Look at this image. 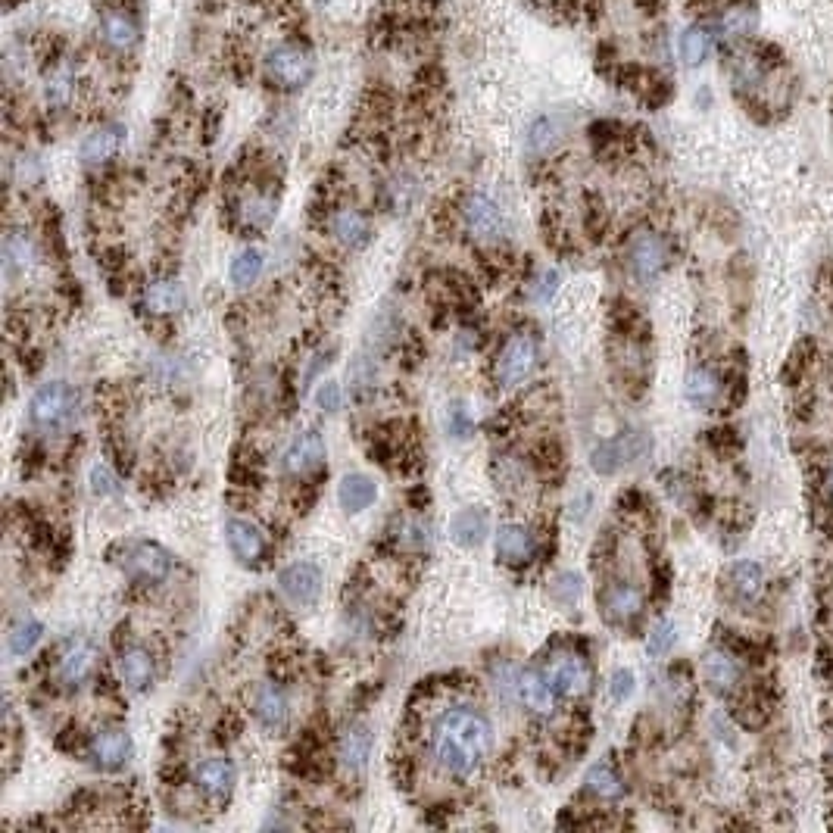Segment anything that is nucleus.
<instances>
[{
    "label": "nucleus",
    "mask_w": 833,
    "mask_h": 833,
    "mask_svg": "<svg viewBox=\"0 0 833 833\" xmlns=\"http://www.w3.org/2000/svg\"><path fill=\"white\" fill-rule=\"evenodd\" d=\"M490 721L475 709H447L434 724V756L447 774L468 777L490 752Z\"/></svg>",
    "instance_id": "f257e3e1"
},
{
    "label": "nucleus",
    "mask_w": 833,
    "mask_h": 833,
    "mask_svg": "<svg viewBox=\"0 0 833 833\" xmlns=\"http://www.w3.org/2000/svg\"><path fill=\"white\" fill-rule=\"evenodd\" d=\"M29 419L47 434H60L78 419V394L66 381H50L35 390L29 403Z\"/></svg>",
    "instance_id": "f03ea898"
},
{
    "label": "nucleus",
    "mask_w": 833,
    "mask_h": 833,
    "mask_svg": "<svg viewBox=\"0 0 833 833\" xmlns=\"http://www.w3.org/2000/svg\"><path fill=\"white\" fill-rule=\"evenodd\" d=\"M312 69H316V63H312V54L303 44H297V41L278 44L272 54L266 57V75L272 78V85L288 88V91L306 85L309 78H312Z\"/></svg>",
    "instance_id": "7ed1b4c3"
},
{
    "label": "nucleus",
    "mask_w": 833,
    "mask_h": 833,
    "mask_svg": "<svg viewBox=\"0 0 833 833\" xmlns=\"http://www.w3.org/2000/svg\"><path fill=\"white\" fill-rule=\"evenodd\" d=\"M534 369H537V341L525 331L512 334L497 356V381L506 387L522 384L531 378Z\"/></svg>",
    "instance_id": "20e7f679"
},
{
    "label": "nucleus",
    "mask_w": 833,
    "mask_h": 833,
    "mask_svg": "<svg viewBox=\"0 0 833 833\" xmlns=\"http://www.w3.org/2000/svg\"><path fill=\"white\" fill-rule=\"evenodd\" d=\"M628 266L640 281H656L668 266V244L656 231H640L628 247Z\"/></svg>",
    "instance_id": "39448f33"
},
{
    "label": "nucleus",
    "mask_w": 833,
    "mask_h": 833,
    "mask_svg": "<svg viewBox=\"0 0 833 833\" xmlns=\"http://www.w3.org/2000/svg\"><path fill=\"white\" fill-rule=\"evenodd\" d=\"M546 678H550V684L556 687V693L562 696H584L590 690V681H593V674H590V665L584 656L578 653H556L550 662H546Z\"/></svg>",
    "instance_id": "423d86ee"
},
{
    "label": "nucleus",
    "mask_w": 833,
    "mask_h": 833,
    "mask_svg": "<svg viewBox=\"0 0 833 833\" xmlns=\"http://www.w3.org/2000/svg\"><path fill=\"white\" fill-rule=\"evenodd\" d=\"M462 219H465V228L472 231L478 241H500L506 234V216L487 194L468 197L462 206Z\"/></svg>",
    "instance_id": "0eeeda50"
},
{
    "label": "nucleus",
    "mask_w": 833,
    "mask_h": 833,
    "mask_svg": "<svg viewBox=\"0 0 833 833\" xmlns=\"http://www.w3.org/2000/svg\"><path fill=\"white\" fill-rule=\"evenodd\" d=\"M122 568L141 581H166L172 571V559L156 543H125Z\"/></svg>",
    "instance_id": "6e6552de"
},
{
    "label": "nucleus",
    "mask_w": 833,
    "mask_h": 833,
    "mask_svg": "<svg viewBox=\"0 0 833 833\" xmlns=\"http://www.w3.org/2000/svg\"><path fill=\"white\" fill-rule=\"evenodd\" d=\"M646 450H649V440L640 431L621 434L615 440H603V444L593 450V468L600 475H612V472H618L624 462H634Z\"/></svg>",
    "instance_id": "1a4fd4ad"
},
{
    "label": "nucleus",
    "mask_w": 833,
    "mask_h": 833,
    "mask_svg": "<svg viewBox=\"0 0 833 833\" xmlns=\"http://www.w3.org/2000/svg\"><path fill=\"white\" fill-rule=\"evenodd\" d=\"M132 737L122 727H107V731H97L88 752H91V762L100 771H116L122 768L128 759H132Z\"/></svg>",
    "instance_id": "9d476101"
},
{
    "label": "nucleus",
    "mask_w": 833,
    "mask_h": 833,
    "mask_svg": "<svg viewBox=\"0 0 833 833\" xmlns=\"http://www.w3.org/2000/svg\"><path fill=\"white\" fill-rule=\"evenodd\" d=\"M94 668H97V646L91 640H82V637L69 640L60 662H57L60 681L69 684V687H78V684H85L91 678Z\"/></svg>",
    "instance_id": "9b49d317"
},
{
    "label": "nucleus",
    "mask_w": 833,
    "mask_h": 833,
    "mask_svg": "<svg viewBox=\"0 0 833 833\" xmlns=\"http://www.w3.org/2000/svg\"><path fill=\"white\" fill-rule=\"evenodd\" d=\"M278 584L297 606H312L322 593V571L312 562H297L281 571Z\"/></svg>",
    "instance_id": "f8f14e48"
},
{
    "label": "nucleus",
    "mask_w": 833,
    "mask_h": 833,
    "mask_svg": "<svg viewBox=\"0 0 833 833\" xmlns=\"http://www.w3.org/2000/svg\"><path fill=\"white\" fill-rule=\"evenodd\" d=\"M322 459H325L322 434L319 431H303L291 440L288 450H284L281 465H284V472L288 475H306V472H312V468H319Z\"/></svg>",
    "instance_id": "ddd939ff"
},
{
    "label": "nucleus",
    "mask_w": 833,
    "mask_h": 833,
    "mask_svg": "<svg viewBox=\"0 0 833 833\" xmlns=\"http://www.w3.org/2000/svg\"><path fill=\"white\" fill-rule=\"evenodd\" d=\"M234 777H238V771L228 759H206L194 771V784L210 802H225L234 790Z\"/></svg>",
    "instance_id": "4468645a"
},
{
    "label": "nucleus",
    "mask_w": 833,
    "mask_h": 833,
    "mask_svg": "<svg viewBox=\"0 0 833 833\" xmlns=\"http://www.w3.org/2000/svg\"><path fill=\"white\" fill-rule=\"evenodd\" d=\"M518 702H525V706L537 715H550L556 706V687L550 684L543 671L537 668H525L518 671Z\"/></svg>",
    "instance_id": "2eb2a0df"
},
{
    "label": "nucleus",
    "mask_w": 833,
    "mask_h": 833,
    "mask_svg": "<svg viewBox=\"0 0 833 833\" xmlns=\"http://www.w3.org/2000/svg\"><path fill=\"white\" fill-rule=\"evenodd\" d=\"M702 674H706L712 690L731 693V690H737V684L743 678V668L731 649H709L706 659H702Z\"/></svg>",
    "instance_id": "dca6fc26"
},
{
    "label": "nucleus",
    "mask_w": 833,
    "mask_h": 833,
    "mask_svg": "<svg viewBox=\"0 0 833 833\" xmlns=\"http://www.w3.org/2000/svg\"><path fill=\"white\" fill-rule=\"evenodd\" d=\"M537 553V540L525 525H503L497 534V559L506 565H525Z\"/></svg>",
    "instance_id": "f3484780"
},
{
    "label": "nucleus",
    "mask_w": 833,
    "mask_h": 833,
    "mask_svg": "<svg viewBox=\"0 0 833 833\" xmlns=\"http://www.w3.org/2000/svg\"><path fill=\"white\" fill-rule=\"evenodd\" d=\"M225 537H228L231 553L238 556L244 565L259 562V556L266 553V540H263V534H259V528H256V525L244 522V518H231V522L225 525Z\"/></svg>",
    "instance_id": "a211bd4d"
},
{
    "label": "nucleus",
    "mask_w": 833,
    "mask_h": 833,
    "mask_svg": "<svg viewBox=\"0 0 833 833\" xmlns=\"http://www.w3.org/2000/svg\"><path fill=\"white\" fill-rule=\"evenodd\" d=\"M122 141H125V132H122L119 125H100V128H94V132L82 141V160L88 166L107 163V160H113V156L122 150Z\"/></svg>",
    "instance_id": "6ab92c4d"
},
{
    "label": "nucleus",
    "mask_w": 833,
    "mask_h": 833,
    "mask_svg": "<svg viewBox=\"0 0 833 833\" xmlns=\"http://www.w3.org/2000/svg\"><path fill=\"white\" fill-rule=\"evenodd\" d=\"M253 712H256L259 721H263V727H269V731H281V727L288 724V696H284V690L275 687V684H263L256 690Z\"/></svg>",
    "instance_id": "aec40b11"
},
{
    "label": "nucleus",
    "mask_w": 833,
    "mask_h": 833,
    "mask_svg": "<svg viewBox=\"0 0 833 833\" xmlns=\"http://www.w3.org/2000/svg\"><path fill=\"white\" fill-rule=\"evenodd\" d=\"M337 756H341L347 771H362L372 756V734L366 724H350L341 734V746H337Z\"/></svg>",
    "instance_id": "412c9836"
},
{
    "label": "nucleus",
    "mask_w": 833,
    "mask_h": 833,
    "mask_svg": "<svg viewBox=\"0 0 833 833\" xmlns=\"http://www.w3.org/2000/svg\"><path fill=\"white\" fill-rule=\"evenodd\" d=\"M100 29H103V41H107V47L119 50V54H128V50H132L141 38L135 16H128L125 10H110L107 16H103Z\"/></svg>",
    "instance_id": "4be33fe9"
},
{
    "label": "nucleus",
    "mask_w": 833,
    "mask_h": 833,
    "mask_svg": "<svg viewBox=\"0 0 833 833\" xmlns=\"http://www.w3.org/2000/svg\"><path fill=\"white\" fill-rule=\"evenodd\" d=\"M119 674L122 684L132 690H147L153 684V656L144 646H128L119 656Z\"/></svg>",
    "instance_id": "5701e85b"
},
{
    "label": "nucleus",
    "mask_w": 833,
    "mask_h": 833,
    "mask_svg": "<svg viewBox=\"0 0 833 833\" xmlns=\"http://www.w3.org/2000/svg\"><path fill=\"white\" fill-rule=\"evenodd\" d=\"M603 609H606L609 621H618V624L634 621L640 615V609H643V596L631 584H612L603 593Z\"/></svg>",
    "instance_id": "b1692460"
},
{
    "label": "nucleus",
    "mask_w": 833,
    "mask_h": 833,
    "mask_svg": "<svg viewBox=\"0 0 833 833\" xmlns=\"http://www.w3.org/2000/svg\"><path fill=\"white\" fill-rule=\"evenodd\" d=\"M765 584V571L756 562H734L731 571H727V587H731V596L740 603L756 600Z\"/></svg>",
    "instance_id": "393cba45"
},
{
    "label": "nucleus",
    "mask_w": 833,
    "mask_h": 833,
    "mask_svg": "<svg viewBox=\"0 0 833 833\" xmlns=\"http://www.w3.org/2000/svg\"><path fill=\"white\" fill-rule=\"evenodd\" d=\"M331 234L344 247L359 250V247L369 244L372 228H369V219L362 216L359 210H341V213H334V219H331Z\"/></svg>",
    "instance_id": "a878e982"
},
{
    "label": "nucleus",
    "mask_w": 833,
    "mask_h": 833,
    "mask_svg": "<svg viewBox=\"0 0 833 833\" xmlns=\"http://www.w3.org/2000/svg\"><path fill=\"white\" fill-rule=\"evenodd\" d=\"M378 497V487L369 475H347L341 481V487H337V500H341V506L347 512H362V509H369Z\"/></svg>",
    "instance_id": "bb28decb"
},
{
    "label": "nucleus",
    "mask_w": 833,
    "mask_h": 833,
    "mask_svg": "<svg viewBox=\"0 0 833 833\" xmlns=\"http://www.w3.org/2000/svg\"><path fill=\"white\" fill-rule=\"evenodd\" d=\"M721 378L712 372V369H693L687 375V387H684V394L687 400L696 406V409H712L718 400H721Z\"/></svg>",
    "instance_id": "cd10ccee"
},
{
    "label": "nucleus",
    "mask_w": 833,
    "mask_h": 833,
    "mask_svg": "<svg viewBox=\"0 0 833 833\" xmlns=\"http://www.w3.org/2000/svg\"><path fill=\"white\" fill-rule=\"evenodd\" d=\"M144 303H147L150 312H160V316H166V312H178L181 303H185V288H181L175 278H156V281L147 284Z\"/></svg>",
    "instance_id": "c85d7f7f"
},
{
    "label": "nucleus",
    "mask_w": 833,
    "mask_h": 833,
    "mask_svg": "<svg viewBox=\"0 0 833 833\" xmlns=\"http://www.w3.org/2000/svg\"><path fill=\"white\" fill-rule=\"evenodd\" d=\"M487 531H490V518L484 509H462L450 522V534L462 546H478L487 537Z\"/></svg>",
    "instance_id": "c756f323"
},
{
    "label": "nucleus",
    "mask_w": 833,
    "mask_h": 833,
    "mask_svg": "<svg viewBox=\"0 0 833 833\" xmlns=\"http://www.w3.org/2000/svg\"><path fill=\"white\" fill-rule=\"evenodd\" d=\"M35 263V244L25 231H10L4 238V266L10 275L32 269Z\"/></svg>",
    "instance_id": "7c9ffc66"
},
{
    "label": "nucleus",
    "mask_w": 833,
    "mask_h": 833,
    "mask_svg": "<svg viewBox=\"0 0 833 833\" xmlns=\"http://www.w3.org/2000/svg\"><path fill=\"white\" fill-rule=\"evenodd\" d=\"M712 32L702 29V25H690V29L681 35V60L687 66H702L712 54Z\"/></svg>",
    "instance_id": "2f4dec72"
},
{
    "label": "nucleus",
    "mask_w": 833,
    "mask_h": 833,
    "mask_svg": "<svg viewBox=\"0 0 833 833\" xmlns=\"http://www.w3.org/2000/svg\"><path fill=\"white\" fill-rule=\"evenodd\" d=\"M584 784H587V790H590L593 796H600V799H618V796L624 793L621 777H618L609 765H593Z\"/></svg>",
    "instance_id": "473e14b6"
},
{
    "label": "nucleus",
    "mask_w": 833,
    "mask_h": 833,
    "mask_svg": "<svg viewBox=\"0 0 833 833\" xmlns=\"http://www.w3.org/2000/svg\"><path fill=\"white\" fill-rule=\"evenodd\" d=\"M41 634H44L41 621H35V618H22V621L16 624V628L10 631V653H13V656H29L32 649L38 646Z\"/></svg>",
    "instance_id": "72a5a7b5"
},
{
    "label": "nucleus",
    "mask_w": 833,
    "mask_h": 833,
    "mask_svg": "<svg viewBox=\"0 0 833 833\" xmlns=\"http://www.w3.org/2000/svg\"><path fill=\"white\" fill-rule=\"evenodd\" d=\"M259 275H263V253L259 250H244L231 263V281L238 284V288H247V284H253Z\"/></svg>",
    "instance_id": "f704fd0d"
},
{
    "label": "nucleus",
    "mask_w": 833,
    "mask_h": 833,
    "mask_svg": "<svg viewBox=\"0 0 833 833\" xmlns=\"http://www.w3.org/2000/svg\"><path fill=\"white\" fill-rule=\"evenodd\" d=\"M559 135H562V128H559L556 119H537L531 125V132H528V147L534 153H550L556 147Z\"/></svg>",
    "instance_id": "c9c22d12"
},
{
    "label": "nucleus",
    "mask_w": 833,
    "mask_h": 833,
    "mask_svg": "<svg viewBox=\"0 0 833 833\" xmlns=\"http://www.w3.org/2000/svg\"><path fill=\"white\" fill-rule=\"evenodd\" d=\"M241 216H244V222H247V225H253V228H263V225H269V222H272V216H275V200H272V197H263V194H256V197L244 200V206H241Z\"/></svg>",
    "instance_id": "e433bc0d"
},
{
    "label": "nucleus",
    "mask_w": 833,
    "mask_h": 833,
    "mask_svg": "<svg viewBox=\"0 0 833 833\" xmlns=\"http://www.w3.org/2000/svg\"><path fill=\"white\" fill-rule=\"evenodd\" d=\"M75 94V78L69 69H60L47 78V100L54 103V107H66V103L72 100Z\"/></svg>",
    "instance_id": "4c0bfd02"
},
{
    "label": "nucleus",
    "mask_w": 833,
    "mask_h": 833,
    "mask_svg": "<svg viewBox=\"0 0 833 833\" xmlns=\"http://www.w3.org/2000/svg\"><path fill=\"white\" fill-rule=\"evenodd\" d=\"M674 640H678V634H674V624L671 621H659L653 634H649L646 640V649H649V656H665L668 649L674 646Z\"/></svg>",
    "instance_id": "58836bf2"
},
{
    "label": "nucleus",
    "mask_w": 833,
    "mask_h": 833,
    "mask_svg": "<svg viewBox=\"0 0 833 833\" xmlns=\"http://www.w3.org/2000/svg\"><path fill=\"white\" fill-rule=\"evenodd\" d=\"M447 431H450L456 440H462V437L472 434V415H468V409H465L462 403H453V406H450V412H447Z\"/></svg>",
    "instance_id": "ea45409f"
},
{
    "label": "nucleus",
    "mask_w": 833,
    "mask_h": 833,
    "mask_svg": "<svg viewBox=\"0 0 833 833\" xmlns=\"http://www.w3.org/2000/svg\"><path fill=\"white\" fill-rule=\"evenodd\" d=\"M91 490L97 493V497H110V493L119 490V481H116V475L110 472L107 465H94V472H91Z\"/></svg>",
    "instance_id": "a19ab883"
},
{
    "label": "nucleus",
    "mask_w": 833,
    "mask_h": 833,
    "mask_svg": "<svg viewBox=\"0 0 833 833\" xmlns=\"http://www.w3.org/2000/svg\"><path fill=\"white\" fill-rule=\"evenodd\" d=\"M400 543H403V546H415V550H422V546H428V543H431V531H428V525H422V522H409V525H403V528H400Z\"/></svg>",
    "instance_id": "79ce46f5"
},
{
    "label": "nucleus",
    "mask_w": 833,
    "mask_h": 833,
    "mask_svg": "<svg viewBox=\"0 0 833 833\" xmlns=\"http://www.w3.org/2000/svg\"><path fill=\"white\" fill-rule=\"evenodd\" d=\"M553 596L559 603H565V606H571L581 596V584H578V578L575 575H559L556 578V584H553Z\"/></svg>",
    "instance_id": "37998d69"
},
{
    "label": "nucleus",
    "mask_w": 833,
    "mask_h": 833,
    "mask_svg": "<svg viewBox=\"0 0 833 833\" xmlns=\"http://www.w3.org/2000/svg\"><path fill=\"white\" fill-rule=\"evenodd\" d=\"M609 690H612V699L624 702V699H628V696L634 693V674H631V671H615Z\"/></svg>",
    "instance_id": "c03bdc74"
},
{
    "label": "nucleus",
    "mask_w": 833,
    "mask_h": 833,
    "mask_svg": "<svg viewBox=\"0 0 833 833\" xmlns=\"http://www.w3.org/2000/svg\"><path fill=\"white\" fill-rule=\"evenodd\" d=\"M316 400H319V406H322L325 412H334L337 406H341V387L331 384V381H325V384L319 387Z\"/></svg>",
    "instance_id": "a18cd8bd"
},
{
    "label": "nucleus",
    "mask_w": 833,
    "mask_h": 833,
    "mask_svg": "<svg viewBox=\"0 0 833 833\" xmlns=\"http://www.w3.org/2000/svg\"><path fill=\"white\" fill-rule=\"evenodd\" d=\"M749 22H752L749 10H731L724 16V29H727V35H743L749 29Z\"/></svg>",
    "instance_id": "49530a36"
},
{
    "label": "nucleus",
    "mask_w": 833,
    "mask_h": 833,
    "mask_svg": "<svg viewBox=\"0 0 833 833\" xmlns=\"http://www.w3.org/2000/svg\"><path fill=\"white\" fill-rule=\"evenodd\" d=\"M556 284H559V275H556V272L540 275L537 288H534V300H537V303H546V300H550V297L556 294Z\"/></svg>",
    "instance_id": "de8ad7c7"
},
{
    "label": "nucleus",
    "mask_w": 833,
    "mask_h": 833,
    "mask_svg": "<svg viewBox=\"0 0 833 833\" xmlns=\"http://www.w3.org/2000/svg\"><path fill=\"white\" fill-rule=\"evenodd\" d=\"M824 487H827V500L833 503V465H830V472H827V478H824Z\"/></svg>",
    "instance_id": "09e8293b"
},
{
    "label": "nucleus",
    "mask_w": 833,
    "mask_h": 833,
    "mask_svg": "<svg viewBox=\"0 0 833 833\" xmlns=\"http://www.w3.org/2000/svg\"><path fill=\"white\" fill-rule=\"evenodd\" d=\"M830 759H833V743H830Z\"/></svg>",
    "instance_id": "8fccbe9b"
}]
</instances>
